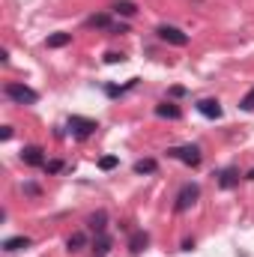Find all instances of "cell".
I'll return each mask as SVG.
<instances>
[{"mask_svg": "<svg viewBox=\"0 0 254 257\" xmlns=\"http://www.w3.org/2000/svg\"><path fill=\"white\" fill-rule=\"evenodd\" d=\"M105 93H108V96L114 99V96H120V93H126V87H114V84H111V87H105Z\"/></svg>", "mask_w": 254, "mask_h": 257, "instance_id": "obj_20", "label": "cell"}, {"mask_svg": "<svg viewBox=\"0 0 254 257\" xmlns=\"http://www.w3.org/2000/svg\"><path fill=\"white\" fill-rule=\"evenodd\" d=\"M197 111H200L206 120H218V117H221V105H218V99H200V102H197Z\"/></svg>", "mask_w": 254, "mask_h": 257, "instance_id": "obj_7", "label": "cell"}, {"mask_svg": "<svg viewBox=\"0 0 254 257\" xmlns=\"http://www.w3.org/2000/svg\"><path fill=\"white\" fill-rule=\"evenodd\" d=\"M69 42H72V33H51V36L45 39L48 48H63V45H69Z\"/></svg>", "mask_w": 254, "mask_h": 257, "instance_id": "obj_11", "label": "cell"}, {"mask_svg": "<svg viewBox=\"0 0 254 257\" xmlns=\"http://www.w3.org/2000/svg\"><path fill=\"white\" fill-rule=\"evenodd\" d=\"M156 159H141V162H135V174H156Z\"/></svg>", "mask_w": 254, "mask_h": 257, "instance_id": "obj_14", "label": "cell"}, {"mask_svg": "<svg viewBox=\"0 0 254 257\" xmlns=\"http://www.w3.org/2000/svg\"><path fill=\"white\" fill-rule=\"evenodd\" d=\"M105 221H108V215H105V212H96V215H90V230L102 236V233H105Z\"/></svg>", "mask_w": 254, "mask_h": 257, "instance_id": "obj_13", "label": "cell"}, {"mask_svg": "<svg viewBox=\"0 0 254 257\" xmlns=\"http://www.w3.org/2000/svg\"><path fill=\"white\" fill-rule=\"evenodd\" d=\"M27 245H30V239H27V236H12V239H6V242H3V248H6V251H18V248H27Z\"/></svg>", "mask_w": 254, "mask_h": 257, "instance_id": "obj_15", "label": "cell"}, {"mask_svg": "<svg viewBox=\"0 0 254 257\" xmlns=\"http://www.w3.org/2000/svg\"><path fill=\"white\" fill-rule=\"evenodd\" d=\"M197 197H200V189H197L194 183H186V186L180 189V194H177L174 209H177V212H186V209H191V206L197 203Z\"/></svg>", "mask_w": 254, "mask_h": 257, "instance_id": "obj_2", "label": "cell"}, {"mask_svg": "<svg viewBox=\"0 0 254 257\" xmlns=\"http://www.w3.org/2000/svg\"><path fill=\"white\" fill-rule=\"evenodd\" d=\"M105 60H108V63H123V60H126V57H123V54H108V57H105Z\"/></svg>", "mask_w": 254, "mask_h": 257, "instance_id": "obj_22", "label": "cell"}, {"mask_svg": "<svg viewBox=\"0 0 254 257\" xmlns=\"http://www.w3.org/2000/svg\"><path fill=\"white\" fill-rule=\"evenodd\" d=\"M171 96H174V99H180V96H186V87H171Z\"/></svg>", "mask_w": 254, "mask_h": 257, "instance_id": "obj_23", "label": "cell"}, {"mask_svg": "<svg viewBox=\"0 0 254 257\" xmlns=\"http://www.w3.org/2000/svg\"><path fill=\"white\" fill-rule=\"evenodd\" d=\"M0 138H3V141H9V138H12V126H3V128H0Z\"/></svg>", "mask_w": 254, "mask_h": 257, "instance_id": "obj_24", "label": "cell"}, {"mask_svg": "<svg viewBox=\"0 0 254 257\" xmlns=\"http://www.w3.org/2000/svg\"><path fill=\"white\" fill-rule=\"evenodd\" d=\"M168 156H174V159H180L183 165H189V168H197L200 165V147H194V144H186V147H177V150H171Z\"/></svg>", "mask_w": 254, "mask_h": 257, "instance_id": "obj_3", "label": "cell"}, {"mask_svg": "<svg viewBox=\"0 0 254 257\" xmlns=\"http://www.w3.org/2000/svg\"><path fill=\"white\" fill-rule=\"evenodd\" d=\"M156 114H159V117H168V120H180V117H183V111H180L174 102H162V105H156Z\"/></svg>", "mask_w": 254, "mask_h": 257, "instance_id": "obj_8", "label": "cell"}, {"mask_svg": "<svg viewBox=\"0 0 254 257\" xmlns=\"http://www.w3.org/2000/svg\"><path fill=\"white\" fill-rule=\"evenodd\" d=\"M3 90H6V96H9L12 102H18V105H36V102H39V93L30 90L27 84H6Z\"/></svg>", "mask_w": 254, "mask_h": 257, "instance_id": "obj_1", "label": "cell"}, {"mask_svg": "<svg viewBox=\"0 0 254 257\" xmlns=\"http://www.w3.org/2000/svg\"><path fill=\"white\" fill-rule=\"evenodd\" d=\"M239 108H242V111H254V87L245 93V99L239 102Z\"/></svg>", "mask_w": 254, "mask_h": 257, "instance_id": "obj_19", "label": "cell"}, {"mask_svg": "<svg viewBox=\"0 0 254 257\" xmlns=\"http://www.w3.org/2000/svg\"><path fill=\"white\" fill-rule=\"evenodd\" d=\"M159 39H165V42H171V45H189V36L180 30V27H171V24H162L159 30Z\"/></svg>", "mask_w": 254, "mask_h": 257, "instance_id": "obj_5", "label": "cell"}, {"mask_svg": "<svg viewBox=\"0 0 254 257\" xmlns=\"http://www.w3.org/2000/svg\"><path fill=\"white\" fill-rule=\"evenodd\" d=\"M117 162H120L117 156H102V159H99V168H102V171H114Z\"/></svg>", "mask_w": 254, "mask_h": 257, "instance_id": "obj_18", "label": "cell"}, {"mask_svg": "<svg viewBox=\"0 0 254 257\" xmlns=\"http://www.w3.org/2000/svg\"><path fill=\"white\" fill-rule=\"evenodd\" d=\"M45 168H48V174H57V171H60V168H63V162H48V165H45Z\"/></svg>", "mask_w": 254, "mask_h": 257, "instance_id": "obj_21", "label": "cell"}, {"mask_svg": "<svg viewBox=\"0 0 254 257\" xmlns=\"http://www.w3.org/2000/svg\"><path fill=\"white\" fill-rule=\"evenodd\" d=\"M84 24L87 27H111V15H90Z\"/></svg>", "mask_w": 254, "mask_h": 257, "instance_id": "obj_17", "label": "cell"}, {"mask_svg": "<svg viewBox=\"0 0 254 257\" xmlns=\"http://www.w3.org/2000/svg\"><path fill=\"white\" fill-rule=\"evenodd\" d=\"M21 162L30 165V168H45V165H48L39 147H24V150H21Z\"/></svg>", "mask_w": 254, "mask_h": 257, "instance_id": "obj_6", "label": "cell"}, {"mask_svg": "<svg viewBox=\"0 0 254 257\" xmlns=\"http://www.w3.org/2000/svg\"><path fill=\"white\" fill-rule=\"evenodd\" d=\"M150 245V236L144 233V230H138V233H132V239H129V248L132 251H144Z\"/></svg>", "mask_w": 254, "mask_h": 257, "instance_id": "obj_10", "label": "cell"}, {"mask_svg": "<svg viewBox=\"0 0 254 257\" xmlns=\"http://www.w3.org/2000/svg\"><path fill=\"white\" fill-rule=\"evenodd\" d=\"M114 12L123 15V18H132V15L138 12V6H135L132 0H117V3H114Z\"/></svg>", "mask_w": 254, "mask_h": 257, "instance_id": "obj_12", "label": "cell"}, {"mask_svg": "<svg viewBox=\"0 0 254 257\" xmlns=\"http://www.w3.org/2000/svg\"><path fill=\"white\" fill-rule=\"evenodd\" d=\"M236 183H239V174H236L233 168H227V171L218 174V186H221V189H233Z\"/></svg>", "mask_w": 254, "mask_h": 257, "instance_id": "obj_9", "label": "cell"}, {"mask_svg": "<svg viewBox=\"0 0 254 257\" xmlns=\"http://www.w3.org/2000/svg\"><path fill=\"white\" fill-rule=\"evenodd\" d=\"M96 128H99L96 120H87V117H69V132H72L75 138H90Z\"/></svg>", "mask_w": 254, "mask_h": 257, "instance_id": "obj_4", "label": "cell"}, {"mask_svg": "<svg viewBox=\"0 0 254 257\" xmlns=\"http://www.w3.org/2000/svg\"><path fill=\"white\" fill-rule=\"evenodd\" d=\"M84 245H87V236H84V233H72V236L66 239V248H69V251H81Z\"/></svg>", "mask_w": 254, "mask_h": 257, "instance_id": "obj_16", "label": "cell"}]
</instances>
